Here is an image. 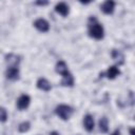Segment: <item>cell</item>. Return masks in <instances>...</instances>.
Returning <instances> with one entry per match:
<instances>
[{"label": "cell", "mask_w": 135, "mask_h": 135, "mask_svg": "<svg viewBox=\"0 0 135 135\" xmlns=\"http://www.w3.org/2000/svg\"><path fill=\"white\" fill-rule=\"evenodd\" d=\"M88 34L91 38H94L96 40H101L104 37L103 26L94 16L90 17L88 20Z\"/></svg>", "instance_id": "cell-1"}, {"label": "cell", "mask_w": 135, "mask_h": 135, "mask_svg": "<svg viewBox=\"0 0 135 135\" xmlns=\"http://www.w3.org/2000/svg\"><path fill=\"white\" fill-rule=\"evenodd\" d=\"M56 115L62 120H69L74 114V109L68 104H59L55 109Z\"/></svg>", "instance_id": "cell-2"}, {"label": "cell", "mask_w": 135, "mask_h": 135, "mask_svg": "<svg viewBox=\"0 0 135 135\" xmlns=\"http://www.w3.org/2000/svg\"><path fill=\"white\" fill-rule=\"evenodd\" d=\"M30 103H31V97L26 94H22L18 97V99L16 101V107L19 111H24L28 108Z\"/></svg>", "instance_id": "cell-3"}, {"label": "cell", "mask_w": 135, "mask_h": 135, "mask_svg": "<svg viewBox=\"0 0 135 135\" xmlns=\"http://www.w3.org/2000/svg\"><path fill=\"white\" fill-rule=\"evenodd\" d=\"M33 25L41 33H47L50 31V23L47 22V20L43 19V18H38L34 21Z\"/></svg>", "instance_id": "cell-4"}, {"label": "cell", "mask_w": 135, "mask_h": 135, "mask_svg": "<svg viewBox=\"0 0 135 135\" xmlns=\"http://www.w3.org/2000/svg\"><path fill=\"white\" fill-rule=\"evenodd\" d=\"M120 74H121V72H120V70L118 69V66H117V65H112V66H109L108 70H107L104 73L100 74V77L105 76L108 79L113 80V79H115L117 76H119Z\"/></svg>", "instance_id": "cell-5"}, {"label": "cell", "mask_w": 135, "mask_h": 135, "mask_svg": "<svg viewBox=\"0 0 135 135\" xmlns=\"http://www.w3.org/2000/svg\"><path fill=\"white\" fill-rule=\"evenodd\" d=\"M20 76V71L18 66H7V69L5 70V77L8 80L15 81L18 80Z\"/></svg>", "instance_id": "cell-6"}, {"label": "cell", "mask_w": 135, "mask_h": 135, "mask_svg": "<svg viewBox=\"0 0 135 135\" xmlns=\"http://www.w3.org/2000/svg\"><path fill=\"white\" fill-rule=\"evenodd\" d=\"M4 58H5V62L8 64V66H18L21 61V57L16 54H13V53L6 54Z\"/></svg>", "instance_id": "cell-7"}, {"label": "cell", "mask_w": 135, "mask_h": 135, "mask_svg": "<svg viewBox=\"0 0 135 135\" xmlns=\"http://www.w3.org/2000/svg\"><path fill=\"white\" fill-rule=\"evenodd\" d=\"M115 5H116V3H115L114 1H112V0H107V1H104V2L101 4L100 9L102 11L103 14H105V15H111V14L114 13Z\"/></svg>", "instance_id": "cell-8"}, {"label": "cell", "mask_w": 135, "mask_h": 135, "mask_svg": "<svg viewBox=\"0 0 135 135\" xmlns=\"http://www.w3.org/2000/svg\"><path fill=\"white\" fill-rule=\"evenodd\" d=\"M36 85H37V88H38L39 90H41V91H43V92H50V91L52 90V84H51V82H50L46 78H44V77L38 78V80H37V82H36Z\"/></svg>", "instance_id": "cell-9"}, {"label": "cell", "mask_w": 135, "mask_h": 135, "mask_svg": "<svg viewBox=\"0 0 135 135\" xmlns=\"http://www.w3.org/2000/svg\"><path fill=\"white\" fill-rule=\"evenodd\" d=\"M83 128L88 131V132H92L95 128V121H94V117L91 114H86L83 117Z\"/></svg>", "instance_id": "cell-10"}, {"label": "cell", "mask_w": 135, "mask_h": 135, "mask_svg": "<svg viewBox=\"0 0 135 135\" xmlns=\"http://www.w3.org/2000/svg\"><path fill=\"white\" fill-rule=\"evenodd\" d=\"M55 12L61 15L62 17H66L70 13V6L65 2H59L55 6Z\"/></svg>", "instance_id": "cell-11"}, {"label": "cell", "mask_w": 135, "mask_h": 135, "mask_svg": "<svg viewBox=\"0 0 135 135\" xmlns=\"http://www.w3.org/2000/svg\"><path fill=\"white\" fill-rule=\"evenodd\" d=\"M55 71H56V73L60 74L61 76L68 74L69 73V69H68V64L65 63V61H63V60L57 61V63L55 65Z\"/></svg>", "instance_id": "cell-12"}, {"label": "cell", "mask_w": 135, "mask_h": 135, "mask_svg": "<svg viewBox=\"0 0 135 135\" xmlns=\"http://www.w3.org/2000/svg\"><path fill=\"white\" fill-rule=\"evenodd\" d=\"M74 82H75V79H74V76L69 72L68 74L63 75L62 76V79L60 81V84L62 86H73L74 85Z\"/></svg>", "instance_id": "cell-13"}, {"label": "cell", "mask_w": 135, "mask_h": 135, "mask_svg": "<svg viewBox=\"0 0 135 135\" xmlns=\"http://www.w3.org/2000/svg\"><path fill=\"white\" fill-rule=\"evenodd\" d=\"M111 56H112V58L116 61V63H117L118 65L123 64V62H124V56H123V54H122L120 51H118V50H116V49H113L112 52H111Z\"/></svg>", "instance_id": "cell-14"}, {"label": "cell", "mask_w": 135, "mask_h": 135, "mask_svg": "<svg viewBox=\"0 0 135 135\" xmlns=\"http://www.w3.org/2000/svg\"><path fill=\"white\" fill-rule=\"evenodd\" d=\"M98 127H99V131L103 134L108 133L109 132V120L105 116L101 117L98 121Z\"/></svg>", "instance_id": "cell-15"}, {"label": "cell", "mask_w": 135, "mask_h": 135, "mask_svg": "<svg viewBox=\"0 0 135 135\" xmlns=\"http://www.w3.org/2000/svg\"><path fill=\"white\" fill-rule=\"evenodd\" d=\"M31 129V122L30 121H22L18 124V131L20 133H26Z\"/></svg>", "instance_id": "cell-16"}, {"label": "cell", "mask_w": 135, "mask_h": 135, "mask_svg": "<svg viewBox=\"0 0 135 135\" xmlns=\"http://www.w3.org/2000/svg\"><path fill=\"white\" fill-rule=\"evenodd\" d=\"M7 120V112L3 107H0V122H5Z\"/></svg>", "instance_id": "cell-17"}, {"label": "cell", "mask_w": 135, "mask_h": 135, "mask_svg": "<svg viewBox=\"0 0 135 135\" xmlns=\"http://www.w3.org/2000/svg\"><path fill=\"white\" fill-rule=\"evenodd\" d=\"M35 4L39 6H45V5H49V1H36Z\"/></svg>", "instance_id": "cell-18"}, {"label": "cell", "mask_w": 135, "mask_h": 135, "mask_svg": "<svg viewBox=\"0 0 135 135\" xmlns=\"http://www.w3.org/2000/svg\"><path fill=\"white\" fill-rule=\"evenodd\" d=\"M129 132H130V135H135V132H134V128L133 127H131L129 129Z\"/></svg>", "instance_id": "cell-19"}, {"label": "cell", "mask_w": 135, "mask_h": 135, "mask_svg": "<svg viewBox=\"0 0 135 135\" xmlns=\"http://www.w3.org/2000/svg\"><path fill=\"white\" fill-rule=\"evenodd\" d=\"M111 135H120V131H119L118 129H116V130H115Z\"/></svg>", "instance_id": "cell-20"}, {"label": "cell", "mask_w": 135, "mask_h": 135, "mask_svg": "<svg viewBox=\"0 0 135 135\" xmlns=\"http://www.w3.org/2000/svg\"><path fill=\"white\" fill-rule=\"evenodd\" d=\"M50 135H60V134H59L57 131H53V132L50 133Z\"/></svg>", "instance_id": "cell-21"}]
</instances>
